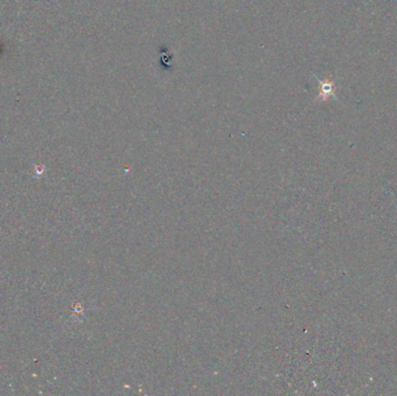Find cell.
<instances>
[{"mask_svg": "<svg viewBox=\"0 0 397 396\" xmlns=\"http://www.w3.org/2000/svg\"><path fill=\"white\" fill-rule=\"evenodd\" d=\"M320 85V94L318 95V98H326L331 94V84H327V82H323L322 80H318Z\"/></svg>", "mask_w": 397, "mask_h": 396, "instance_id": "6da1fadb", "label": "cell"}]
</instances>
